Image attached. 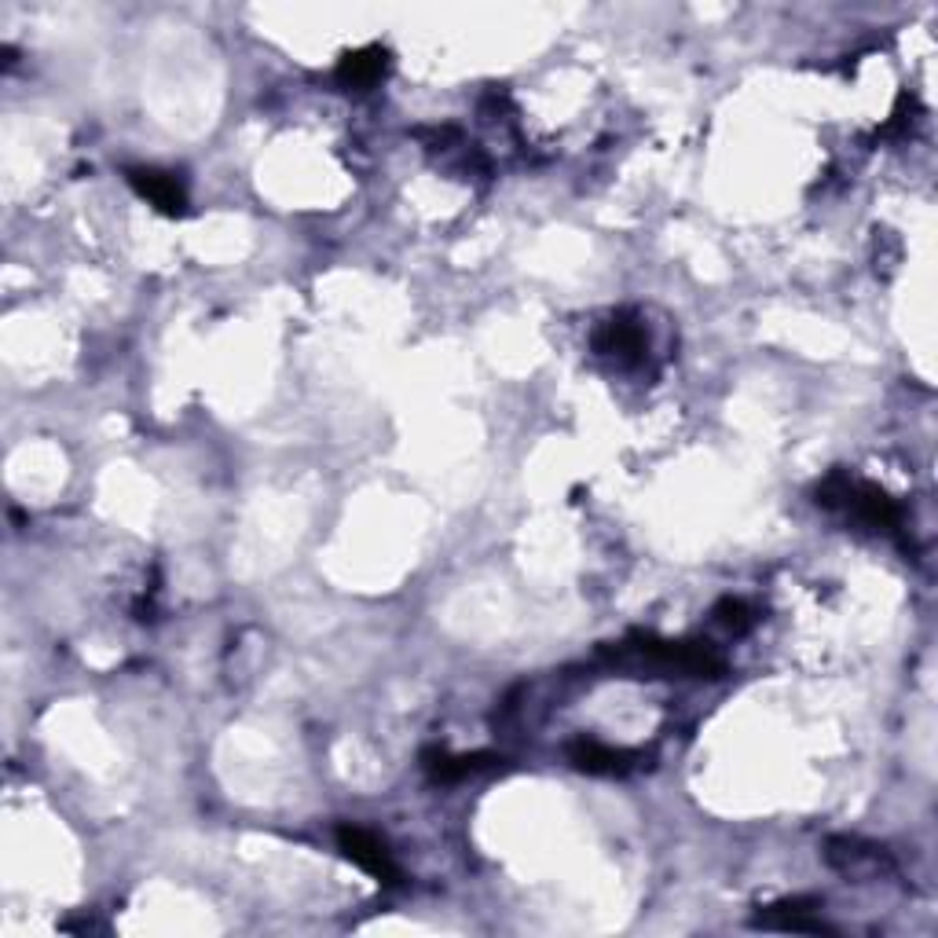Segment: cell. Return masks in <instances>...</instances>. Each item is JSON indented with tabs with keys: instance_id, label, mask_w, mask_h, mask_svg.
Returning <instances> with one entry per match:
<instances>
[{
	"instance_id": "cell-1",
	"label": "cell",
	"mask_w": 938,
	"mask_h": 938,
	"mask_svg": "<svg viewBox=\"0 0 938 938\" xmlns=\"http://www.w3.org/2000/svg\"><path fill=\"white\" fill-rule=\"evenodd\" d=\"M337 847L345 850V858L353 861V866L371 872L378 883H389V887L399 883L396 861L389 858V850H385V843L374 832L356 829V825H342V829H337Z\"/></svg>"
},
{
	"instance_id": "cell-2",
	"label": "cell",
	"mask_w": 938,
	"mask_h": 938,
	"mask_svg": "<svg viewBox=\"0 0 938 938\" xmlns=\"http://www.w3.org/2000/svg\"><path fill=\"white\" fill-rule=\"evenodd\" d=\"M129 184L136 187V195H144L155 209H161L166 217H180L187 209V195L177 184V177L161 169H129Z\"/></svg>"
},
{
	"instance_id": "cell-3",
	"label": "cell",
	"mask_w": 938,
	"mask_h": 938,
	"mask_svg": "<svg viewBox=\"0 0 938 938\" xmlns=\"http://www.w3.org/2000/svg\"><path fill=\"white\" fill-rule=\"evenodd\" d=\"M569 759L586 773H605V778H612V773H628L634 767L631 759H638V756L620 752V748H609V744H598V741H575L569 748Z\"/></svg>"
},
{
	"instance_id": "cell-4",
	"label": "cell",
	"mask_w": 938,
	"mask_h": 938,
	"mask_svg": "<svg viewBox=\"0 0 938 938\" xmlns=\"http://www.w3.org/2000/svg\"><path fill=\"white\" fill-rule=\"evenodd\" d=\"M385 73V52L382 48H359V52H348L342 62H337V81L348 85V89H367Z\"/></svg>"
},
{
	"instance_id": "cell-5",
	"label": "cell",
	"mask_w": 938,
	"mask_h": 938,
	"mask_svg": "<svg viewBox=\"0 0 938 938\" xmlns=\"http://www.w3.org/2000/svg\"><path fill=\"white\" fill-rule=\"evenodd\" d=\"M762 928H781V931H825V924L814 917V902L810 898H796V902H781L770 912L759 917Z\"/></svg>"
},
{
	"instance_id": "cell-6",
	"label": "cell",
	"mask_w": 938,
	"mask_h": 938,
	"mask_svg": "<svg viewBox=\"0 0 938 938\" xmlns=\"http://www.w3.org/2000/svg\"><path fill=\"white\" fill-rule=\"evenodd\" d=\"M429 762H425V770L433 773L436 781H462V778H473V773H481V770H495L503 759H495V756H425Z\"/></svg>"
},
{
	"instance_id": "cell-7",
	"label": "cell",
	"mask_w": 938,
	"mask_h": 938,
	"mask_svg": "<svg viewBox=\"0 0 938 938\" xmlns=\"http://www.w3.org/2000/svg\"><path fill=\"white\" fill-rule=\"evenodd\" d=\"M715 616H719L722 628H730L733 634H741V631L752 628V612H748L744 602H722V605L715 609Z\"/></svg>"
}]
</instances>
